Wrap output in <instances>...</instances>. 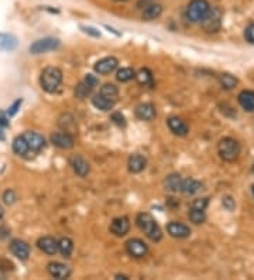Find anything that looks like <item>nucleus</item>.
I'll list each match as a JSON object with an SVG mask.
<instances>
[{"instance_id":"f257e3e1","label":"nucleus","mask_w":254,"mask_h":280,"mask_svg":"<svg viewBox=\"0 0 254 280\" xmlns=\"http://www.w3.org/2000/svg\"><path fill=\"white\" fill-rule=\"evenodd\" d=\"M136 224L140 228L141 232L152 241V242H160L162 238V232H161L160 225L157 224V221L147 212H140L136 216Z\"/></svg>"},{"instance_id":"f03ea898","label":"nucleus","mask_w":254,"mask_h":280,"mask_svg":"<svg viewBox=\"0 0 254 280\" xmlns=\"http://www.w3.org/2000/svg\"><path fill=\"white\" fill-rule=\"evenodd\" d=\"M217 153L220 159L227 163H232L240 157L242 153V146L240 143L233 138H223L217 143Z\"/></svg>"},{"instance_id":"7ed1b4c3","label":"nucleus","mask_w":254,"mask_h":280,"mask_svg":"<svg viewBox=\"0 0 254 280\" xmlns=\"http://www.w3.org/2000/svg\"><path fill=\"white\" fill-rule=\"evenodd\" d=\"M62 82V72L56 67H47L43 70L40 76V84L41 88L48 93L55 92Z\"/></svg>"},{"instance_id":"20e7f679","label":"nucleus","mask_w":254,"mask_h":280,"mask_svg":"<svg viewBox=\"0 0 254 280\" xmlns=\"http://www.w3.org/2000/svg\"><path fill=\"white\" fill-rule=\"evenodd\" d=\"M210 4L207 0H192L187 7V19L191 23H201L206 17Z\"/></svg>"},{"instance_id":"39448f33","label":"nucleus","mask_w":254,"mask_h":280,"mask_svg":"<svg viewBox=\"0 0 254 280\" xmlns=\"http://www.w3.org/2000/svg\"><path fill=\"white\" fill-rule=\"evenodd\" d=\"M222 11L217 7H210V10L207 11L206 17L201 21L202 27L206 33H216L222 27Z\"/></svg>"},{"instance_id":"423d86ee","label":"nucleus","mask_w":254,"mask_h":280,"mask_svg":"<svg viewBox=\"0 0 254 280\" xmlns=\"http://www.w3.org/2000/svg\"><path fill=\"white\" fill-rule=\"evenodd\" d=\"M58 47H59V40L58 38H41V40L34 41L30 46V53L31 54H44V53H48V51H54Z\"/></svg>"},{"instance_id":"0eeeda50","label":"nucleus","mask_w":254,"mask_h":280,"mask_svg":"<svg viewBox=\"0 0 254 280\" xmlns=\"http://www.w3.org/2000/svg\"><path fill=\"white\" fill-rule=\"evenodd\" d=\"M126 251H127V253H129L132 258L141 259V258H144V256L149 253V246L143 242L141 239L134 238V239H129V241L126 242Z\"/></svg>"},{"instance_id":"6e6552de","label":"nucleus","mask_w":254,"mask_h":280,"mask_svg":"<svg viewBox=\"0 0 254 280\" xmlns=\"http://www.w3.org/2000/svg\"><path fill=\"white\" fill-rule=\"evenodd\" d=\"M51 143L59 149L68 150L74 147L75 140L71 136V133H68V132H55V133L51 135Z\"/></svg>"},{"instance_id":"1a4fd4ad","label":"nucleus","mask_w":254,"mask_h":280,"mask_svg":"<svg viewBox=\"0 0 254 280\" xmlns=\"http://www.w3.org/2000/svg\"><path fill=\"white\" fill-rule=\"evenodd\" d=\"M119 66V61H117V58H114V57H104L102 60H99L96 64H95L94 70L96 74L99 75H107L113 72L116 68Z\"/></svg>"},{"instance_id":"9d476101","label":"nucleus","mask_w":254,"mask_h":280,"mask_svg":"<svg viewBox=\"0 0 254 280\" xmlns=\"http://www.w3.org/2000/svg\"><path fill=\"white\" fill-rule=\"evenodd\" d=\"M48 273L54 278V279L62 280V279H68L71 276V269L69 266H66L61 262H51L48 263Z\"/></svg>"},{"instance_id":"9b49d317","label":"nucleus","mask_w":254,"mask_h":280,"mask_svg":"<svg viewBox=\"0 0 254 280\" xmlns=\"http://www.w3.org/2000/svg\"><path fill=\"white\" fill-rule=\"evenodd\" d=\"M10 251L20 261H27L30 256V246L27 242L21 239H13L10 242Z\"/></svg>"},{"instance_id":"f8f14e48","label":"nucleus","mask_w":254,"mask_h":280,"mask_svg":"<svg viewBox=\"0 0 254 280\" xmlns=\"http://www.w3.org/2000/svg\"><path fill=\"white\" fill-rule=\"evenodd\" d=\"M167 231H168V233L172 238H178V239H185V238H188L189 235H191V228H189L188 225L182 224V222H177V221L169 222L167 225Z\"/></svg>"},{"instance_id":"ddd939ff","label":"nucleus","mask_w":254,"mask_h":280,"mask_svg":"<svg viewBox=\"0 0 254 280\" xmlns=\"http://www.w3.org/2000/svg\"><path fill=\"white\" fill-rule=\"evenodd\" d=\"M129 231H130V221L127 216L114 218L110 224V232L114 233L116 236H124Z\"/></svg>"},{"instance_id":"4468645a","label":"nucleus","mask_w":254,"mask_h":280,"mask_svg":"<svg viewBox=\"0 0 254 280\" xmlns=\"http://www.w3.org/2000/svg\"><path fill=\"white\" fill-rule=\"evenodd\" d=\"M23 138L26 139L28 144V149L33 150V151H40L46 147V139L38 135V133H34V132H26L23 135Z\"/></svg>"},{"instance_id":"2eb2a0df","label":"nucleus","mask_w":254,"mask_h":280,"mask_svg":"<svg viewBox=\"0 0 254 280\" xmlns=\"http://www.w3.org/2000/svg\"><path fill=\"white\" fill-rule=\"evenodd\" d=\"M134 113H136L137 119H140V121H147V122L152 121V119L157 116L155 106H154L152 103H140V105L136 108Z\"/></svg>"},{"instance_id":"dca6fc26","label":"nucleus","mask_w":254,"mask_h":280,"mask_svg":"<svg viewBox=\"0 0 254 280\" xmlns=\"http://www.w3.org/2000/svg\"><path fill=\"white\" fill-rule=\"evenodd\" d=\"M203 183L198 181L195 178H187V180H182V184H181V193H184L185 196H194L198 194L203 190Z\"/></svg>"},{"instance_id":"f3484780","label":"nucleus","mask_w":254,"mask_h":280,"mask_svg":"<svg viewBox=\"0 0 254 280\" xmlns=\"http://www.w3.org/2000/svg\"><path fill=\"white\" fill-rule=\"evenodd\" d=\"M167 125H168L169 131L172 132L174 135H177V136H187L188 135V125L182 121V119L177 118V116L169 118L168 121H167Z\"/></svg>"},{"instance_id":"a211bd4d","label":"nucleus","mask_w":254,"mask_h":280,"mask_svg":"<svg viewBox=\"0 0 254 280\" xmlns=\"http://www.w3.org/2000/svg\"><path fill=\"white\" fill-rule=\"evenodd\" d=\"M37 246L40 251L47 255H55L58 252V241L51 236H43L37 241Z\"/></svg>"},{"instance_id":"6ab92c4d","label":"nucleus","mask_w":254,"mask_h":280,"mask_svg":"<svg viewBox=\"0 0 254 280\" xmlns=\"http://www.w3.org/2000/svg\"><path fill=\"white\" fill-rule=\"evenodd\" d=\"M71 166L74 168L76 176H79V177H86L89 174V170H91L89 163L84 157H81V156L71 157Z\"/></svg>"},{"instance_id":"aec40b11","label":"nucleus","mask_w":254,"mask_h":280,"mask_svg":"<svg viewBox=\"0 0 254 280\" xmlns=\"http://www.w3.org/2000/svg\"><path fill=\"white\" fill-rule=\"evenodd\" d=\"M127 166H129L130 173L137 174V173H141L144 168L147 167V159H146L144 156H141V154H137V153H136V154H132V156L129 157Z\"/></svg>"},{"instance_id":"412c9836","label":"nucleus","mask_w":254,"mask_h":280,"mask_svg":"<svg viewBox=\"0 0 254 280\" xmlns=\"http://www.w3.org/2000/svg\"><path fill=\"white\" fill-rule=\"evenodd\" d=\"M237 101L246 112H254V91H242L237 96Z\"/></svg>"},{"instance_id":"4be33fe9","label":"nucleus","mask_w":254,"mask_h":280,"mask_svg":"<svg viewBox=\"0 0 254 280\" xmlns=\"http://www.w3.org/2000/svg\"><path fill=\"white\" fill-rule=\"evenodd\" d=\"M181 184H182V177L179 174H175V173L167 176L165 180H164V187H165V190L169 191V193H178V191H181Z\"/></svg>"},{"instance_id":"5701e85b","label":"nucleus","mask_w":254,"mask_h":280,"mask_svg":"<svg viewBox=\"0 0 254 280\" xmlns=\"http://www.w3.org/2000/svg\"><path fill=\"white\" fill-rule=\"evenodd\" d=\"M161 13H162V7H161L160 4L151 3L149 6H146V9L143 10L141 17H143V20H146V21H151V20L158 19L161 16Z\"/></svg>"},{"instance_id":"b1692460","label":"nucleus","mask_w":254,"mask_h":280,"mask_svg":"<svg viewBox=\"0 0 254 280\" xmlns=\"http://www.w3.org/2000/svg\"><path fill=\"white\" fill-rule=\"evenodd\" d=\"M92 103H94V106L96 109L103 111V112L110 111V109H113V106H114V101H110V99L104 98L101 93L92 98Z\"/></svg>"},{"instance_id":"393cba45","label":"nucleus","mask_w":254,"mask_h":280,"mask_svg":"<svg viewBox=\"0 0 254 280\" xmlns=\"http://www.w3.org/2000/svg\"><path fill=\"white\" fill-rule=\"evenodd\" d=\"M219 84L220 86L226 89V91H230L236 88V85L239 84V79L236 78L235 75L229 74V72H223V74L219 75Z\"/></svg>"},{"instance_id":"a878e982","label":"nucleus","mask_w":254,"mask_h":280,"mask_svg":"<svg viewBox=\"0 0 254 280\" xmlns=\"http://www.w3.org/2000/svg\"><path fill=\"white\" fill-rule=\"evenodd\" d=\"M72 251H74V242H72V239H69V238H61V239L58 241V252L61 253L64 258H71Z\"/></svg>"},{"instance_id":"bb28decb","label":"nucleus","mask_w":254,"mask_h":280,"mask_svg":"<svg viewBox=\"0 0 254 280\" xmlns=\"http://www.w3.org/2000/svg\"><path fill=\"white\" fill-rule=\"evenodd\" d=\"M136 78L144 86H152L154 85V78H152V74H151L149 68H141L140 71L136 74Z\"/></svg>"},{"instance_id":"cd10ccee","label":"nucleus","mask_w":254,"mask_h":280,"mask_svg":"<svg viewBox=\"0 0 254 280\" xmlns=\"http://www.w3.org/2000/svg\"><path fill=\"white\" fill-rule=\"evenodd\" d=\"M13 151L19 156H26L30 149H28V144L26 139L23 136H19L16 139L13 140Z\"/></svg>"},{"instance_id":"c85d7f7f","label":"nucleus","mask_w":254,"mask_h":280,"mask_svg":"<svg viewBox=\"0 0 254 280\" xmlns=\"http://www.w3.org/2000/svg\"><path fill=\"white\" fill-rule=\"evenodd\" d=\"M189 219L191 222H194L195 225H201L203 224L206 221V214H205V210H198V208H194L191 207L188 212Z\"/></svg>"},{"instance_id":"c756f323","label":"nucleus","mask_w":254,"mask_h":280,"mask_svg":"<svg viewBox=\"0 0 254 280\" xmlns=\"http://www.w3.org/2000/svg\"><path fill=\"white\" fill-rule=\"evenodd\" d=\"M101 95L104 96V98H107V99H110V101H114V102H116L117 95H119V89H117L116 85L104 84L103 86L101 88Z\"/></svg>"},{"instance_id":"7c9ffc66","label":"nucleus","mask_w":254,"mask_h":280,"mask_svg":"<svg viewBox=\"0 0 254 280\" xmlns=\"http://www.w3.org/2000/svg\"><path fill=\"white\" fill-rule=\"evenodd\" d=\"M17 46L16 37L10 36V34H0V48L6 50V51H11Z\"/></svg>"},{"instance_id":"2f4dec72","label":"nucleus","mask_w":254,"mask_h":280,"mask_svg":"<svg viewBox=\"0 0 254 280\" xmlns=\"http://www.w3.org/2000/svg\"><path fill=\"white\" fill-rule=\"evenodd\" d=\"M116 78L120 82H127V81H130L133 78H136V72L133 71V68H122V70L117 71Z\"/></svg>"},{"instance_id":"473e14b6","label":"nucleus","mask_w":254,"mask_h":280,"mask_svg":"<svg viewBox=\"0 0 254 280\" xmlns=\"http://www.w3.org/2000/svg\"><path fill=\"white\" fill-rule=\"evenodd\" d=\"M91 91H92L91 86H88L85 82H81V84L75 88V96L76 98H79V99H84V98H86V96L91 93Z\"/></svg>"},{"instance_id":"72a5a7b5","label":"nucleus","mask_w":254,"mask_h":280,"mask_svg":"<svg viewBox=\"0 0 254 280\" xmlns=\"http://www.w3.org/2000/svg\"><path fill=\"white\" fill-rule=\"evenodd\" d=\"M222 206H223V208H225L226 211H229V212L235 211V208H236L235 198L230 196H225L223 198H222Z\"/></svg>"},{"instance_id":"f704fd0d","label":"nucleus","mask_w":254,"mask_h":280,"mask_svg":"<svg viewBox=\"0 0 254 280\" xmlns=\"http://www.w3.org/2000/svg\"><path fill=\"white\" fill-rule=\"evenodd\" d=\"M112 122L114 125H117V126H120V128H124L126 126V118L123 116L120 112H114L112 113Z\"/></svg>"},{"instance_id":"c9c22d12","label":"nucleus","mask_w":254,"mask_h":280,"mask_svg":"<svg viewBox=\"0 0 254 280\" xmlns=\"http://www.w3.org/2000/svg\"><path fill=\"white\" fill-rule=\"evenodd\" d=\"M245 38L247 43L250 44H254V23L249 24L245 30Z\"/></svg>"},{"instance_id":"e433bc0d","label":"nucleus","mask_w":254,"mask_h":280,"mask_svg":"<svg viewBox=\"0 0 254 280\" xmlns=\"http://www.w3.org/2000/svg\"><path fill=\"white\" fill-rule=\"evenodd\" d=\"M3 200H4V203H6L7 206H11V204H14V203H16L17 197H16V194H14V191L7 190V191H4V194H3Z\"/></svg>"},{"instance_id":"4c0bfd02","label":"nucleus","mask_w":254,"mask_h":280,"mask_svg":"<svg viewBox=\"0 0 254 280\" xmlns=\"http://www.w3.org/2000/svg\"><path fill=\"white\" fill-rule=\"evenodd\" d=\"M85 84L88 85V86H91L92 89L94 88H96L98 85H99V79L95 76V75H92V74H88L86 76H85V81H84Z\"/></svg>"},{"instance_id":"58836bf2","label":"nucleus","mask_w":254,"mask_h":280,"mask_svg":"<svg viewBox=\"0 0 254 280\" xmlns=\"http://www.w3.org/2000/svg\"><path fill=\"white\" fill-rule=\"evenodd\" d=\"M207 204H209V198H198L192 203V207L198 210H206Z\"/></svg>"},{"instance_id":"ea45409f","label":"nucleus","mask_w":254,"mask_h":280,"mask_svg":"<svg viewBox=\"0 0 254 280\" xmlns=\"http://www.w3.org/2000/svg\"><path fill=\"white\" fill-rule=\"evenodd\" d=\"M21 99H17L16 102L13 103L11 106H10L9 109H7V116H13V115H16V112L19 111V108H20V105H21Z\"/></svg>"},{"instance_id":"a19ab883","label":"nucleus","mask_w":254,"mask_h":280,"mask_svg":"<svg viewBox=\"0 0 254 280\" xmlns=\"http://www.w3.org/2000/svg\"><path fill=\"white\" fill-rule=\"evenodd\" d=\"M82 28H84V31H86V33L94 34L95 37H99V36H101V33H99V31H94L95 28H92V27H82Z\"/></svg>"},{"instance_id":"79ce46f5","label":"nucleus","mask_w":254,"mask_h":280,"mask_svg":"<svg viewBox=\"0 0 254 280\" xmlns=\"http://www.w3.org/2000/svg\"><path fill=\"white\" fill-rule=\"evenodd\" d=\"M4 139V133H3V131H1V128H0V140Z\"/></svg>"},{"instance_id":"37998d69","label":"nucleus","mask_w":254,"mask_h":280,"mask_svg":"<svg viewBox=\"0 0 254 280\" xmlns=\"http://www.w3.org/2000/svg\"><path fill=\"white\" fill-rule=\"evenodd\" d=\"M1 216H3V210H1V207H0V219H1Z\"/></svg>"},{"instance_id":"c03bdc74","label":"nucleus","mask_w":254,"mask_h":280,"mask_svg":"<svg viewBox=\"0 0 254 280\" xmlns=\"http://www.w3.org/2000/svg\"><path fill=\"white\" fill-rule=\"evenodd\" d=\"M252 194H253V197H254V184L252 186Z\"/></svg>"},{"instance_id":"a18cd8bd","label":"nucleus","mask_w":254,"mask_h":280,"mask_svg":"<svg viewBox=\"0 0 254 280\" xmlns=\"http://www.w3.org/2000/svg\"><path fill=\"white\" fill-rule=\"evenodd\" d=\"M116 1H124V0H116Z\"/></svg>"},{"instance_id":"49530a36","label":"nucleus","mask_w":254,"mask_h":280,"mask_svg":"<svg viewBox=\"0 0 254 280\" xmlns=\"http://www.w3.org/2000/svg\"><path fill=\"white\" fill-rule=\"evenodd\" d=\"M253 173H254V164H253Z\"/></svg>"}]
</instances>
